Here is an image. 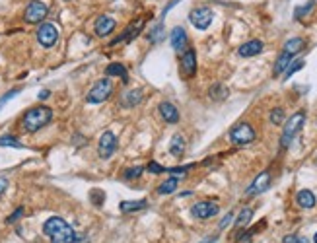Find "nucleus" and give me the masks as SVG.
<instances>
[{
    "label": "nucleus",
    "mask_w": 317,
    "mask_h": 243,
    "mask_svg": "<svg viewBox=\"0 0 317 243\" xmlns=\"http://www.w3.org/2000/svg\"><path fill=\"white\" fill-rule=\"evenodd\" d=\"M43 234L51 240L53 243H76L78 242V234L72 230L62 218L53 216L43 224Z\"/></svg>",
    "instance_id": "f257e3e1"
},
{
    "label": "nucleus",
    "mask_w": 317,
    "mask_h": 243,
    "mask_svg": "<svg viewBox=\"0 0 317 243\" xmlns=\"http://www.w3.org/2000/svg\"><path fill=\"white\" fill-rule=\"evenodd\" d=\"M53 119V111L51 107L47 105H37V107H32L24 113L22 117V126L26 132H37L41 130L43 126H47Z\"/></svg>",
    "instance_id": "f03ea898"
},
{
    "label": "nucleus",
    "mask_w": 317,
    "mask_h": 243,
    "mask_svg": "<svg viewBox=\"0 0 317 243\" xmlns=\"http://www.w3.org/2000/svg\"><path fill=\"white\" fill-rule=\"evenodd\" d=\"M304 124H306V113H304V111L294 113V115L286 121L284 128H282V138H280L282 148H288V146H290V142L296 138V134L302 130V126H304Z\"/></svg>",
    "instance_id": "7ed1b4c3"
},
{
    "label": "nucleus",
    "mask_w": 317,
    "mask_h": 243,
    "mask_svg": "<svg viewBox=\"0 0 317 243\" xmlns=\"http://www.w3.org/2000/svg\"><path fill=\"white\" fill-rule=\"evenodd\" d=\"M111 94H113V84H111L109 78H104V80L94 84V88L90 90L88 98H86V102L88 104H104V102H107L111 98Z\"/></svg>",
    "instance_id": "20e7f679"
},
{
    "label": "nucleus",
    "mask_w": 317,
    "mask_h": 243,
    "mask_svg": "<svg viewBox=\"0 0 317 243\" xmlns=\"http://www.w3.org/2000/svg\"><path fill=\"white\" fill-rule=\"evenodd\" d=\"M230 140L238 146H247L255 140V130L249 122H238L232 130H230Z\"/></svg>",
    "instance_id": "39448f33"
},
{
    "label": "nucleus",
    "mask_w": 317,
    "mask_h": 243,
    "mask_svg": "<svg viewBox=\"0 0 317 243\" xmlns=\"http://www.w3.org/2000/svg\"><path fill=\"white\" fill-rule=\"evenodd\" d=\"M47 12H49L47 4H43L41 0H32L24 12V20L28 24H41L47 18Z\"/></svg>",
    "instance_id": "423d86ee"
},
{
    "label": "nucleus",
    "mask_w": 317,
    "mask_h": 243,
    "mask_svg": "<svg viewBox=\"0 0 317 243\" xmlns=\"http://www.w3.org/2000/svg\"><path fill=\"white\" fill-rule=\"evenodd\" d=\"M189 20H191V24H193L196 30H208V26H210L212 20H214V14H212L210 8L198 6V8H193V10H191Z\"/></svg>",
    "instance_id": "0eeeda50"
},
{
    "label": "nucleus",
    "mask_w": 317,
    "mask_h": 243,
    "mask_svg": "<svg viewBox=\"0 0 317 243\" xmlns=\"http://www.w3.org/2000/svg\"><path fill=\"white\" fill-rule=\"evenodd\" d=\"M37 41L41 43V47L51 49L54 43L58 41V30L53 24H41L37 30Z\"/></svg>",
    "instance_id": "6e6552de"
},
{
    "label": "nucleus",
    "mask_w": 317,
    "mask_h": 243,
    "mask_svg": "<svg viewBox=\"0 0 317 243\" xmlns=\"http://www.w3.org/2000/svg\"><path fill=\"white\" fill-rule=\"evenodd\" d=\"M144 22H146L144 18H138L136 22H132V24H130V26H128V28L123 32V35H119L117 39H113V41H111V45H109V47H119V45H123V43H130V41H132V39H134V37L142 32Z\"/></svg>",
    "instance_id": "1a4fd4ad"
},
{
    "label": "nucleus",
    "mask_w": 317,
    "mask_h": 243,
    "mask_svg": "<svg viewBox=\"0 0 317 243\" xmlns=\"http://www.w3.org/2000/svg\"><path fill=\"white\" fill-rule=\"evenodd\" d=\"M218 204L216 202H210V200H200V202H194L193 208H191V214L198 220H208L212 216L218 214Z\"/></svg>",
    "instance_id": "9d476101"
},
{
    "label": "nucleus",
    "mask_w": 317,
    "mask_h": 243,
    "mask_svg": "<svg viewBox=\"0 0 317 243\" xmlns=\"http://www.w3.org/2000/svg\"><path fill=\"white\" fill-rule=\"evenodd\" d=\"M115 148H117V136L111 132V130H106L102 136H100V144H98V152H100V158H107L113 156V152H115Z\"/></svg>",
    "instance_id": "9b49d317"
},
{
    "label": "nucleus",
    "mask_w": 317,
    "mask_h": 243,
    "mask_svg": "<svg viewBox=\"0 0 317 243\" xmlns=\"http://www.w3.org/2000/svg\"><path fill=\"white\" fill-rule=\"evenodd\" d=\"M179 70L181 74L185 76V80L193 78L194 72H196V52L193 49H187L181 56V64H179Z\"/></svg>",
    "instance_id": "f8f14e48"
},
{
    "label": "nucleus",
    "mask_w": 317,
    "mask_h": 243,
    "mask_svg": "<svg viewBox=\"0 0 317 243\" xmlns=\"http://www.w3.org/2000/svg\"><path fill=\"white\" fill-rule=\"evenodd\" d=\"M268 187H270V174H268V172H263V174H259L255 177V181L251 183V187L246 191V194L247 196H255V194L264 192Z\"/></svg>",
    "instance_id": "ddd939ff"
},
{
    "label": "nucleus",
    "mask_w": 317,
    "mask_h": 243,
    "mask_svg": "<svg viewBox=\"0 0 317 243\" xmlns=\"http://www.w3.org/2000/svg\"><path fill=\"white\" fill-rule=\"evenodd\" d=\"M115 28H117V22L109 16H100L98 20H96V26H94L96 35H100V37L111 35L113 32H115Z\"/></svg>",
    "instance_id": "4468645a"
},
{
    "label": "nucleus",
    "mask_w": 317,
    "mask_h": 243,
    "mask_svg": "<svg viewBox=\"0 0 317 243\" xmlns=\"http://www.w3.org/2000/svg\"><path fill=\"white\" fill-rule=\"evenodd\" d=\"M263 51V41H259V39H251V41H247L244 43L238 52H240V56H255V54H259V52Z\"/></svg>",
    "instance_id": "2eb2a0df"
},
{
    "label": "nucleus",
    "mask_w": 317,
    "mask_h": 243,
    "mask_svg": "<svg viewBox=\"0 0 317 243\" xmlns=\"http://www.w3.org/2000/svg\"><path fill=\"white\" fill-rule=\"evenodd\" d=\"M160 115L164 117V121L170 122V124H176V122L179 121V111H177V107L174 104H168V102L160 104Z\"/></svg>",
    "instance_id": "dca6fc26"
},
{
    "label": "nucleus",
    "mask_w": 317,
    "mask_h": 243,
    "mask_svg": "<svg viewBox=\"0 0 317 243\" xmlns=\"http://www.w3.org/2000/svg\"><path fill=\"white\" fill-rule=\"evenodd\" d=\"M170 41H172V47H174L176 51H183V49L187 47V32H185L183 28H174Z\"/></svg>",
    "instance_id": "f3484780"
},
{
    "label": "nucleus",
    "mask_w": 317,
    "mask_h": 243,
    "mask_svg": "<svg viewBox=\"0 0 317 243\" xmlns=\"http://www.w3.org/2000/svg\"><path fill=\"white\" fill-rule=\"evenodd\" d=\"M296 202H298L302 208H314L317 202V198L312 191L304 189V191H300L298 194H296Z\"/></svg>",
    "instance_id": "a211bd4d"
},
{
    "label": "nucleus",
    "mask_w": 317,
    "mask_h": 243,
    "mask_svg": "<svg viewBox=\"0 0 317 243\" xmlns=\"http://www.w3.org/2000/svg\"><path fill=\"white\" fill-rule=\"evenodd\" d=\"M185 148H187V144H185V138L181 136V134H176L172 142H170V154L176 158H181L185 154Z\"/></svg>",
    "instance_id": "6ab92c4d"
},
{
    "label": "nucleus",
    "mask_w": 317,
    "mask_h": 243,
    "mask_svg": "<svg viewBox=\"0 0 317 243\" xmlns=\"http://www.w3.org/2000/svg\"><path fill=\"white\" fill-rule=\"evenodd\" d=\"M306 47V41L302 39V37H292V39H288L286 43H284V52H288V54H296V52H300L302 49Z\"/></svg>",
    "instance_id": "aec40b11"
},
{
    "label": "nucleus",
    "mask_w": 317,
    "mask_h": 243,
    "mask_svg": "<svg viewBox=\"0 0 317 243\" xmlns=\"http://www.w3.org/2000/svg\"><path fill=\"white\" fill-rule=\"evenodd\" d=\"M148 206V200H124L121 202V212L123 214H128V212H138V210H144Z\"/></svg>",
    "instance_id": "412c9836"
},
{
    "label": "nucleus",
    "mask_w": 317,
    "mask_h": 243,
    "mask_svg": "<svg viewBox=\"0 0 317 243\" xmlns=\"http://www.w3.org/2000/svg\"><path fill=\"white\" fill-rule=\"evenodd\" d=\"M106 74L107 76H119L123 82H128V72H126V68H124L121 62H111L107 66Z\"/></svg>",
    "instance_id": "4be33fe9"
},
{
    "label": "nucleus",
    "mask_w": 317,
    "mask_h": 243,
    "mask_svg": "<svg viewBox=\"0 0 317 243\" xmlns=\"http://www.w3.org/2000/svg\"><path fill=\"white\" fill-rule=\"evenodd\" d=\"M140 102H142V92L140 90H130V92L123 94V105L124 107H134V105H138Z\"/></svg>",
    "instance_id": "5701e85b"
},
{
    "label": "nucleus",
    "mask_w": 317,
    "mask_h": 243,
    "mask_svg": "<svg viewBox=\"0 0 317 243\" xmlns=\"http://www.w3.org/2000/svg\"><path fill=\"white\" fill-rule=\"evenodd\" d=\"M290 62H292V54H288V52H282L280 56L276 58V64H274V70H272V74H274V76L282 74L284 70L290 66Z\"/></svg>",
    "instance_id": "b1692460"
},
{
    "label": "nucleus",
    "mask_w": 317,
    "mask_h": 243,
    "mask_svg": "<svg viewBox=\"0 0 317 243\" xmlns=\"http://www.w3.org/2000/svg\"><path fill=\"white\" fill-rule=\"evenodd\" d=\"M208 94H210V98L214 102H222V100L228 98V88L224 86V84H212Z\"/></svg>",
    "instance_id": "393cba45"
},
{
    "label": "nucleus",
    "mask_w": 317,
    "mask_h": 243,
    "mask_svg": "<svg viewBox=\"0 0 317 243\" xmlns=\"http://www.w3.org/2000/svg\"><path fill=\"white\" fill-rule=\"evenodd\" d=\"M177 185H179V179H177V177H170L168 181H164V183L160 185L158 192L160 194H172V192H176Z\"/></svg>",
    "instance_id": "a878e982"
},
{
    "label": "nucleus",
    "mask_w": 317,
    "mask_h": 243,
    "mask_svg": "<svg viewBox=\"0 0 317 243\" xmlns=\"http://www.w3.org/2000/svg\"><path fill=\"white\" fill-rule=\"evenodd\" d=\"M251 218H253V210H251V208H244L242 212H240L238 220H236V228H238V230H242V228L247 226V224L251 222Z\"/></svg>",
    "instance_id": "bb28decb"
},
{
    "label": "nucleus",
    "mask_w": 317,
    "mask_h": 243,
    "mask_svg": "<svg viewBox=\"0 0 317 243\" xmlns=\"http://www.w3.org/2000/svg\"><path fill=\"white\" fill-rule=\"evenodd\" d=\"M164 24H158V26H154V28H152V32H150V37H148V39H150V41H152V43H160V41H162V39H164Z\"/></svg>",
    "instance_id": "cd10ccee"
},
{
    "label": "nucleus",
    "mask_w": 317,
    "mask_h": 243,
    "mask_svg": "<svg viewBox=\"0 0 317 243\" xmlns=\"http://www.w3.org/2000/svg\"><path fill=\"white\" fill-rule=\"evenodd\" d=\"M0 146H12V148H24L22 142L16 136H10V134H4L0 136Z\"/></svg>",
    "instance_id": "c85d7f7f"
},
{
    "label": "nucleus",
    "mask_w": 317,
    "mask_h": 243,
    "mask_svg": "<svg viewBox=\"0 0 317 243\" xmlns=\"http://www.w3.org/2000/svg\"><path fill=\"white\" fill-rule=\"evenodd\" d=\"M142 174H144V168L136 166V168H128V170L123 174V177L126 179V181H132V179H138Z\"/></svg>",
    "instance_id": "c756f323"
},
{
    "label": "nucleus",
    "mask_w": 317,
    "mask_h": 243,
    "mask_svg": "<svg viewBox=\"0 0 317 243\" xmlns=\"http://www.w3.org/2000/svg\"><path fill=\"white\" fill-rule=\"evenodd\" d=\"M304 64H306V60H294V62H290V66L284 70V74H286V78H284V80H288L292 74H296L298 70L304 68Z\"/></svg>",
    "instance_id": "7c9ffc66"
},
{
    "label": "nucleus",
    "mask_w": 317,
    "mask_h": 243,
    "mask_svg": "<svg viewBox=\"0 0 317 243\" xmlns=\"http://www.w3.org/2000/svg\"><path fill=\"white\" fill-rule=\"evenodd\" d=\"M282 121H284V109H280V107L272 109L270 111V122L272 124H280Z\"/></svg>",
    "instance_id": "2f4dec72"
},
{
    "label": "nucleus",
    "mask_w": 317,
    "mask_h": 243,
    "mask_svg": "<svg viewBox=\"0 0 317 243\" xmlns=\"http://www.w3.org/2000/svg\"><path fill=\"white\" fill-rule=\"evenodd\" d=\"M194 164H189V166H181V168H170V170H166L168 174L172 175H183L185 172H189V170H193Z\"/></svg>",
    "instance_id": "473e14b6"
},
{
    "label": "nucleus",
    "mask_w": 317,
    "mask_h": 243,
    "mask_svg": "<svg viewBox=\"0 0 317 243\" xmlns=\"http://www.w3.org/2000/svg\"><path fill=\"white\" fill-rule=\"evenodd\" d=\"M314 6H316V2H314V0H310V2H308V6H302V8L296 10V18H304L306 14H310V12L314 10Z\"/></svg>",
    "instance_id": "72a5a7b5"
},
{
    "label": "nucleus",
    "mask_w": 317,
    "mask_h": 243,
    "mask_svg": "<svg viewBox=\"0 0 317 243\" xmlns=\"http://www.w3.org/2000/svg\"><path fill=\"white\" fill-rule=\"evenodd\" d=\"M92 200H94V204H96V206H102V204H104V200H106L104 191H92Z\"/></svg>",
    "instance_id": "f704fd0d"
},
{
    "label": "nucleus",
    "mask_w": 317,
    "mask_h": 243,
    "mask_svg": "<svg viewBox=\"0 0 317 243\" xmlns=\"http://www.w3.org/2000/svg\"><path fill=\"white\" fill-rule=\"evenodd\" d=\"M146 170L150 172V174H154V175H160V174H164L166 172V168H162L160 164H156V162H150L148 166H146Z\"/></svg>",
    "instance_id": "c9c22d12"
},
{
    "label": "nucleus",
    "mask_w": 317,
    "mask_h": 243,
    "mask_svg": "<svg viewBox=\"0 0 317 243\" xmlns=\"http://www.w3.org/2000/svg\"><path fill=\"white\" fill-rule=\"evenodd\" d=\"M282 242L284 243H310V240H308V238H302V236H286Z\"/></svg>",
    "instance_id": "e433bc0d"
},
{
    "label": "nucleus",
    "mask_w": 317,
    "mask_h": 243,
    "mask_svg": "<svg viewBox=\"0 0 317 243\" xmlns=\"http://www.w3.org/2000/svg\"><path fill=\"white\" fill-rule=\"evenodd\" d=\"M18 92H20V90H10V92H8L4 98H0V109H2V105H4V104H8L12 98H16V96H18Z\"/></svg>",
    "instance_id": "4c0bfd02"
},
{
    "label": "nucleus",
    "mask_w": 317,
    "mask_h": 243,
    "mask_svg": "<svg viewBox=\"0 0 317 243\" xmlns=\"http://www.w3.org/2000/svg\"><path fill=\"white\" fill-rule=\"evenodd\" d=\"M22 214H24V208H18L14 214H10V218H8V224H14V222H18L20 218H22Z\"/></svg>",
    "instance_id": "58836bf2"
},
{
    "label": "nucleus",
    "mask_w": 317,
    "mask_h": 243,
    "mask_svg": "<svg viewBox=\"0 0 317 243\" xmlns=\"http://www.w3.org/2000/svg\"><path fill=\"white\" fill-rule=\"evenodd\" d=\"M232 218H234V214H232V212H228V214H226V216H224V220H222V222H220V230H224V228L228 226L230 222H232Z\"/></svg>",
    "instance_id": "ea45409f"
},
{
    "label": "nucleus",
    "mask_w": 317,
    "mask_h": 243,
    "mask_svg": "<svg viewBox=\"0 0 317 243\" xmlns=\"http://www.w3.org/2000/svg\"><path fill=\"white\" fill-rule=\"evenodd\" d=\"M236 243H251V234L247 232L246 236H240V240H238Z\"/></svg>",
    "instance_id": "a19ab883"
},
{
    "label": "nucleus",
    "mask_w": 317,
    "mask_h": 243,
    "mask_svg": "<svg viewBox=\"0 0 317 243\" xmlns=\"http://www.w3.org/2000/svg\"><path fill=\"white\" fill-rule=\"evenodd\" d=\"M6 187H8V179H4V177H0V194L6 191Z\"/></svg>",
    "instance_id": "79ce46f5"
},
{
    "label": "nucleus",
    "mask_w": 317,
    "mask_h": 243,
    "mask_svg": "<svg viewBox=\"0 0 317 243\" xmlns=\"http://www.w3.org/2000/svg\"><path fill=\"white\" fill-rule=\"evenodd\" d=\"M51 96V92L49 90H43V92H39V100H47Z\"/></svg>",
    "instance_id": "37998d69"
},
{
    "label": "nucleus",
    "mask_w": 317,
    "mask_h": 243,
    "mask_svg": "<svg viewBox=\"0 0 317 243\" xmlns=\"http://www.w3.org/2000/svg\"><path fill=\"white\" fill-rule=\"evenodd\" d=\"M314 243H317V234H316V238H314Z\"/></svg>",
    "instance_id": "c03bdc74"
},
{
    "label": "nucleus",
    "mask_w": 317,
    "mask_h": 243,
    "mask_svg": "<svg viewBox=\"0 0 317 243\" xmlns=\"http://www.w3.org/2000/svg\"><path fill=\"white\" fill-rule=\"evenodd\" d=\"M316 164H317V160H316Z\"/></svg>",
    "instance_id": "a18cd8bd"
}]
</instances>
